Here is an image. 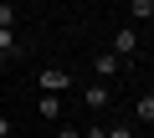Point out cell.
I'll use <instances>...</instances> for the list:
<instances>
[{"label":"cell","mask_w":154,"mask_h":138,"mask_svg":"<svg viewBox=\"0 0 154 138\" xmlns=\"http://www.w3.org/2000/svg\"><path fill=\"white\" fill-rule=\"evenodd\" d=\"M108 51H113L118 61H128V56L139 51V31H134V26H118V31H113V46H108Z\"/></svg>","instance_id":"3957f363"},{"label":"cell","mask_w":154,"mask_h":138,"mask_svg":"<svg viewBox=\"0 0 154 138\" xmlns=\"http://www.w3.org/2000/svg\"><path fill=\"white\" fill-rule=\"evenodd\" d=\"M0 31H16V5H0Z\"/></svg>","instance_id":"ba28073f"},{"label":"cell","mask_w":154,"mask_h":138,"mask_svg":"<svg viewBox=\"0 0 154 138\" xmlns=\"http://www.w3.org/2000/svg\"><path fill=\"white\" fill-rule=\"evenodd\" d=\"M123 66H128V61H118L113 51H93V77H98V82H113Z\"/></svg>","instance_id":"7a4b0ae2"},{"label":"cell","mask_w":154,"mask_h":138,"mask_svg":"<svg viewBox=\"0 0 154 138\" xmlns=\"http://www.w3.org/2000/svg\"><path fill=\"white\" fill-rule=\"evenodd\" d=\"M0 138H11V118L5 113H0Z\"/></svg>","instance_id":"7c38bea8"},{"label":"cell","mask_w":154,"mask_h":138,"mask_svg":"<svg viewBox=\"0 0 154 138\" xmlns=\"http://www.w3.org/2000/svg\"><path fill=\"white\" fill-rule=\"evenodd\" d=\"M108 138H134V123H113V128H108Z\"/></svg>","instance_id":"30bf717a"},{"label":"cell","mask_w":154,"mask_h":138,"mask_svg":"<svg viewBox=\"0 0 154 138\" xmlns=\"http://www.w3.org/2000/svg\"><path fill=\"white\" fill-rule=\"evenodd\" d=\"M36 113H41L46 123H62V97H46V92H41V97H36Z\"/></svg>","instance_id":"5b68a950"},{"label":"cell","mask_w":154,"mask_h":138,"mask_svg":"<svg viewBox=\"0 0 154 138\" xmlns=\"http://www.w3.org/2000/svg\"><path fill=\"white\" fill-rule=\"evenodd\" d=\"M128 16L134 21H154V0H128Z\"/></svg>","instance_id":"52a82bcc"},{"label":"cell","mask_w":154,"mask_h":138,"mask_svg":"<svg viewBox=\"0 0 154 138\" xmlns=\"http://www.w3.org/2000/svg\"><path fill=\"white\" fill-rule=\"evenodd\" d=\"M134 123H154V92H139L134 97Z\"/></svg>","instance_id":"8992f818"},{"label":"cell","mask_w":154,"mask_h":138,"mask_svg":"<svg viewBox=\"0 0 154 138\" xmlns=\"http://www.w3.org/2000/svg\"><path fill=\"white\" fill-rule=\"evenodd\" d=\"M82 138H108V128H103V123H88V128H82Z\"/></svg>","instance_id":"8fae6325"},{"label":"cell","mask_w":154,"mask_h":138,"mask_svg":"<svg viewBox=\"0 0 154 138\" xmlns=\"http://www.w3.org/2000/svg\"><path fill=\"white\" fill-rule=\"evenodd\" d=\"M51 138H82V128H72V123H57V133Z\"/></svg>","instance_id":"9c48e42d"},{"label":"cell","mask_w":154,"mask_h":138,"mask_svg":"<svg viewBox=\"0 0 154 138\" xmlns=\"http://www.w3.org/2000/svg\"><path fill=\"white\" fill-rule=\"evenodd\" d=\"M108 102H113V92H108V82H88V87H82V107H88V113H103Z\"/></svg>","instance_id":"277c9868"},{"label":"cell","mask_w":154,"mask_h":138,"mask_svg":"<svg viewBox=\"0 0 154 138\" xmlns=\"http://www.w3.org/2000/svg\"><path fill=\"white\" fill-rule=\"evenodd\" d=\"M41 92L46 97H62V92H72V72H67V66H41Z\"/></svg>","instance_id":"6da1fadb"}]
</instances>
